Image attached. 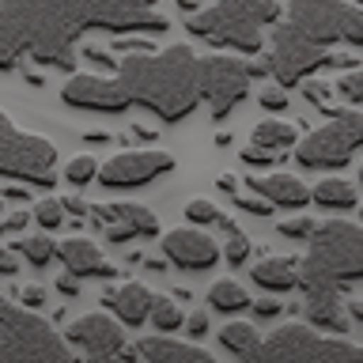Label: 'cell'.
Here are the masks:
<instances>
[{
	"label": "cell",
	"instance_id": "cell-1",
	"mask_svg": "<svg viewBox=\"0 0 363 363\" xmlns=\"http://www.w3.org/2000/svg\"><path fill=\"white\" fill-rule=\"evenodd\" d=\"M159 0H0V72L23 61L72 68L79 42L91 30L163 34L170 23Z\"/></svg>",
	"mask_w": 363,
	"mask_h": 363
},
{
	"label": "cell",
	"instance_id": "cell-2",
	"mask_svg": "<svg viewBox=\"0 0 363 363\" xmlns=\"http://www.w3.org/2000/svg\"><path fill=\"white\" fill-rule=\"evenodd\" d=\"M65 106L125 113L147 110L159 121H186L204 102L201 95V57L193 45H167V50L125 53L113 72H76L61 87Z\"/></svg>",
	"mask_w": 363,
	"mask_h": 363
},
{
	"label": "cell",
	"instance_id": "cell-3",
	"mask_svg": "<svg viewBox=\"0 0 363 363\" xmlns=\"http://www.w3.org/2000/svg\"><path fill=\"white\" fill-rule=\"evenodd\" d=\"M280 16L277 0H216L201 11H189L186 30L212 50L254 57L265 50V27H277Z\"/></svg>",
	"mask_w": 363,
	"mask_h": 363
},
{
	"label": "cell",
	"instance_id": "cell-4",
	"mask_svg": "<svg viewBox=\"0 0 363 363\" xmlns=\"http://www.w3.org/2000/svg\"><path fill=\"white\" fill-rule=\"evenodd\" d=\"M363 280V227L352 220H325L306 238V254L299 261L303 291L314 288H348Z\"/></svg>",
	"mask_w": 363,
	"mask_h": 363
},
{
	"label": "cell",
	"instance_id": "cell-5",
	"mask_svg": "<svg viewBox=\"0 0 363 363\" xmlns=\"http://www.w3.org/2000/svg\"><path fill=\"white\" fill-rule=\"evenodd\" d=\"M72 345L34 306H19L0 295V359H72Z\"/></svg>",
	"mask_w": 363,
	"mask_h": 363
},
{
	"label": "cell",
	"instance_id": "cell-6",
	"mask_svg": "<svg viewBox=\"0 0 363 363\" xmlns=\"http://www.w3.org/2000/svg\"><path fill=\"white\" fill-rule=\"evenodd\" d=\"M284 23L322 50L333 45H363V4L352 0H288Z\"/></svg>",
	"mask_w": 363,
	"mask_h": 363
},
{
	"label": "cell",
	"instance_id": "cell-7",
	"mask_svg": "<svg viewBox=\"0 0 363 363\" xmlns=\"http://www.w3.org/2000/svg\"><path fill=\"white\" fill-rule=\"evenodd\" d=\"M57 144L50 136L23 133L16 121L0 110V178H16L38 189L57 186Z\"/></svg>",
	"mask_w": 363,
	"mask_h": 363
},
{
	"label": "cell",
	"instance_id": "cell-8",
	"mask_svg": "<svg viewBox=\"0 0 363 363\" xmlns=\"http://www.w3.org/2000/svg\"><path fill=\"white\" fill-rule=\"evenodd\" d=\"M329 118L322 129H314L311 136H303L291 147L295 163L303 170H340L352 163V155L363 147V106L352 110H329Z\"/></svg>",
	"mask_w": 363,
	"mask_h": 363
},
{
	"label": "cell",
	"instance_id": "cell-9",
	"mask_svg": "<svg viewBox=\"0 0 363 363\" xmlns=\"http://www.w3.org/2000/svg\"><path fill=\"white\" fill-rule=\"evenodd\" d=\"M269 61H272V79L280 87H295L306 76H314L318 68H356V61L345 53L322 50L311 38H303L291 23H277L272 27V45H269Z\"/></svg>",
	"mask_w": 363,
	"mask_h": 363
},
{
	"label": "cell",
	"instance_id": "cell-10",
	"mask_svg": "<svg viewBox=\"0 0 363 363\" xmlns=\"http://www.w3.org/2000/svg\"><path fill=\"white\" fill-rule=\"evenodd\" d=\"M257 359H363V345H352L340 333L322 337L314 333V325L291 322L261 340Z\"/></svg>",
	"mask_w": 363,
	"mask_h": 363
},
{
	"label": "cell",
	"instance_id": "cell-11",
	"mask_svg": "<svg viewBox=\"0 0 363 363\" xmlns=\"http://www.w3.org/2000/svg\"><path fill=\"white\" fill-rule=\"evenodd\" d=\"M250 65L242 61V53H208L201 57V95L204 106L212 110L216 121H223L238 102L250 95Z\"/></svg>",
	"mask_w": 363,
	"mask_h": 363
},
{
	"label": "cell",
	"instance_id": "cell-12",
	"mask_svg": "<svg viewBox=\"0 0 363 363\" xmlns=\"http://www.w3.org/2000/svg\"><path fill=\"white\" fill-rule=\"evenodd\" d=\"M174 170V155L163 147H136V152H121L106 159L99 167V186L102 189H136V186H152L155 178H163Z\"/></svg>",
	"mask_w": 363,
	"mask_h": 363
},
{
	"label": "cell",
	"instance_id": "cell-13",
	"mask_svg": "<svg viewBox=\"0 0 363 363\" xmlns=\"http://www.w3.org/2000/svg\"><path fill=\"white\" fill-rule=\"evenodd\" d=\"M68 345H72L79 356H91V359H113V356H125V333H121V322L113 314H84L68 325Z\"/></svg>",
	"mask_w": 363,
	"mask_h": 363
},
{
	"label": "cell",
	"instance_id": "cell-14",
	"mask_svg": "<svg viewBox=\"0 0 363 363\" xmlns=\"http://www.w3.org/2000/svg\"><path fill=\"white\" fill-rule=\"evenodd\" d=\"M91 216L99 223H106L110 242H129V238H155L159 235V216L147 204L136 201H106V204H91Z\"/></svg>",
	"mask_w": 363,
	"mask_h": 363
},
{
	"label": "cell",
	"instance_id": "cell-15",
	"mask_svg": "<svg viewBox=\"0 0 363 363\" xmlns=\"http://www.w3.org/2000/svg\"><path fill=\"white\" fill-rule=\"evenodd\" d=\"M163 254L170 265H178L186 272H204L223 257V250L204 227L189 223V227H174V231L163 235Z\"/></svg>",
	"mask_w": 363,
	"mask_h": 363
},
{
	"label": "cell",
	"instance_id": "cell-16",
	"mask_svg": "<svg viewBox=\"0 0 363 363\" xmlns=\"http://www.w3.org/2000/svg\"><path fill=\"white\" fill-rule=\"evenodd\" d=\"M57 257H61L65 272H72V277H79V280H87V277H95V280H113V277H118V269H113L110 261L102 257L99 242H91L87 235H76V238H65V242H57Z\"/></svg>",
	"mask_w": 363,
	"mask_h": 363
},
{
	"label": "cell",
	"instance_id": "cell-17",
	"mask_svg": "<svg viewBox=\"0 0 363 363\" xmlns=\"http://www.w3.org/2000/svg\"><path fill=\"white\" fill-rule=\"evenodd\" d=\"M152 295L155 291H147L144 284H110L106 291H102V306L118 318L121 325H144L147 318H152Z\"/></svg>",
	"mask_w": 363,
	"mask_h": 363
},
{
	"label": "cell",
	"instance_id": "cell-18",
	"mask_svg": "<svg viewBox=\"0 0 363 363\" xmlns=\"http://www.w3.org/2000/svg\"><path fill=\"white\" fill-rule=\"evenodd\" d=\"M303 311H306V322L314 329H322V333H348V325H352L348 303L340 299V291H333V288L306 291Z\"/></svg>",
	"mask_w": 363,
	"mask_h": 363
},
{
	"label": "cell",
	"instance_id": "cell-19",
	"mask_svg": "<svg viewBox=\"0 0 363 363\" xmlns=\"http://www.w3.org/2000/svg\"><path fill=\"white\" fill-rule=\"evenodd\" d=\"M246 189L269 197L277 208H306V204H311V189H306L295 174H284V170H277V174H254V178H246Z\"/></svg>",
	"mask_w": 363,
	"mask_h": 363
},
{
	"label": "cell",
	"instance_id": "cell-20",
	"mask_svg": "<svg viewBox=\"0 0 363 363\" xmlns=\"http://www.w3.org/2000/svg\"><path fill=\"white\" fill-rule=\"evenodd\" d=\"M136 359H147V363H212V356L189 340H174L167 333L159 337H144L140 345L133 348Z\"/></svg>",
	"mask_w": 363,
	"mask_h": 363
},
{
	"label": "cell",
	"instance_id": "cell-21",
	"mask_svg": "<svg viewBox=\"0 0 363 363\" xmlns=\"http://www.w3.org/2000/svg\"><path fill=\"white\" fill-rule=\"evenodd\" d=\"M250 277L261 291H272V295H284V291H295L299 288V261L295 257H261Z\"/></svg>",
	"mask_w": 363,
	"mask_h": 363
},
{
	"label": "cell",
	"instance_id": "cell-22",
	"mask_svg": "<svg viewBox=\"0 0 363 363\" xmlns=\"http://www.w3.org/2000/svg\"><path fill=\"white\" fill-rule=\"evenodd\" d=\"M311 201L318 204V208H325V212H352L359 204V189H356V182H348L340 174H325L311 189Z\"/></svg>",
	"mask_w": 363,
	"mask_h": 363
},
{
	"label": "cell",
	"instance_id": "cell-23",
	"mask_svg": "<svg viewBox=\"0 0 363 363\" xmlns=\"http://www.w3.org/2000/svg\"><path fill=\"white\" fill-rule=\"evenodd\" d=\"M250 144H261V147H272V152H291L295 144H299V129H295L291 121H280V118H265L254 125V133H250Z\"/></svg>",
	"mask_w": 363,
	"mask_h": 363
},
{
	"label": "cell",
	"instance_id": "cell-24",
	"mask_svg": "<svg viewBox=\"0 0 363 363\" xmlns=\"http://www.w3.org/2000/svg\"><path fill=\"white\" fill-rule=\"evenodd\" d=\"M220 345L238 359H257V348H261V333L250 322H227L220 329Z\"/></svg>",
	"mask_w": 363,
	"mask_h": 363
},
{
	"label": "cell",
	"instance_id": "cell-25",
	"mask_svg": "<svg viewBox=\"0 0 363 363\" xmlns=\"http://www.w3.org/2000/svg\"><path fill=\"white\" fill-rule=\"evenodd\" d=\"M208 303H212V311H220V314H238L254 299L246 295V288L238 280H216L208 288Z\"/></svg>",
	"mask_w": 363,
	"mask_h": 363
},
{
	"label": "cell",
	"instance_id": "cell-26",
	"mask_svg": "<svg viewBox=\"0 0 363 363\" xmlns=\"http://www.w3.org/2000/svg\"><path fill=\"white\" fill-rule=\"evenodd\" d=\"M186 220H189V223H197V227H220L223 235L238 227L231 216H227L216 201H208V197H193V201L186 204Z\"/></svg>",
	"mask_w": 363,
	"mask_h": 363
},
{
	"label": "cell",
	"instance_id": "cell-27",
	"mask_svg": "<svg viewBox=\"0 0 363 363\" xmlns=\"http://www.w3.org/2000/svg\"><path fill=\"white\" fill-rule=\"evenodd\" d=\"M16 254L27 261V265L45 269V265L57 257V242L50 238V231H42V235H30V238H19V242H16Z\"/></svg>",
	"mask_w": 363,
	"mask_h": 363
},
{
	"label": "cell",
	"instance_id": "cell-28",
	"mask_svg": "<svg viewBox=\"0 0 363 363\" xmlns=\"http://www.w3.org/2000/svg\"><path fill=\"white\" fill-rule=\"evenodd\" d=\"M182 306L170 299V295H152V325L159 329V333H174V329H182Z\"/></svg>",
	"mask_w": 363,
	"mask_h": 363
},
{
	"label": "cell",
	"instance_id": "cell-29",
	"mask_svg": "<svg viewBox=\"0 0 363 363\" xmlns=\"http://www.w3.org/2000/svg\"><path fill=\"white\" fill-rule=\"evenodd\" d=\"M34 223L42 227V231H57L65 220H68V212H65V201L61 197H42V201H34Z\"/></svg>",
	"mask_w": 363,
	"mask_h": 363
},
{
	"label": "cell",
	"instance_id": "cell-30",
	"mask_svg": "<svg viewBox=\"0 0 363 363\" xmlns=\"http://www.w3.org/2000/svg\"><path fill=\"white\" fill-rule=\"evenodd\" d=\"M99 167L102 163H95V155H76L65 163V182H72L76 189H84L91 182H99Z\"/></svg>",
	"mask_w": 363,
	"mask_h": 363
},
{
	"label": "cell",
	"instance_id": "cell-31",
	"mask_svg": "<svg viewBox=\"0 0 363 363\" xmlns=\"http://www.w3.org/2000/svg\"><path fill=\"white\" fill-rule=\"evenodd\" d=\"M333 95L348 106H363V68H345V76L333 84Z\"/></svg>",
	"mask_w": 363,
	"mask_h": 363
},
{
	"label": "cell",
	"instance_id": "cell-32",
	"mask_svg": "<svg viewBox=\"0 0 363 363\" xmlns=\"http://www.w3.org/2000/svg\"><path fill=\"white\" fill-rule=\"evenodd\" d=\"M250 250H254V242H250V235L242 231V227H235V231H227V242H223V257L231 269H242V261L250 257Z\"/></svg>",
	"mask_w": 363,
	"mask_h": 363
},
{
	"label": "cell",
	"instance_id": "cell-33",
	"mask_svg": "<svg viewBox=\"0 0 363 363\" xmlns=\"http://www.w3.org/2000/svg\"><path fill=\"white\" fill-rule=\"evenodd\" d=\"M314 220H311V216H291V220H280L277 223V231L284 235V238H291V242H306V238H311L314 235Z\"/></svg>",
	"mask_w": 363,
	"mask_h": 363
},
{
	"label": "cell",
	"instance_id": "cell-34",
	"mask_svg": "<svg viewBox=\"0 0 363 363\" xmlns=\"http://www.w3.org/2000/svg\"><path fill=\"white\" fill-rule=\"evenodd\" d=\"M235 208L238 212H250V216H269L272 208H277V204H272L269 197H261V193H235Z\"/></svg>",
	"mask_w": 363,
	"mask_h": 363
},
{
	"label": "cell",
	"instance_id": "cell-35",
	"mask_svg": "<svg viewBox=\"0 0 363 363\" xmlns=\"http://www.w3.org/2000/svg\"><path fill=\"white\" fill-rule=\"evenodd\" d=\"M303 95L311 99L314 106H325V110H333V99H337V95H333V87L322 84V79H311V76L303 79Z\"/></svg>",
	"mask_w": 363,
	"mask_h": 363
},
{
	"label": "cell",
	"instance_id": "cell-36",
	"mask_svg": "<svg viewBox=\"0 0 363 363\" xmlns=\"http://www.w3.org/2000/svg\"><path fill=\"white\" fill-rule=\"evenodd\" d=\"M257 102H261V110H265V113H284V110H288V91H284L280 84H277V87L269 84V87L257 95Z\"/></svg>",
	"mask_w": 363,
	"mask_h": 363
},
{
	"label": "cell",
	"instance_id": "cell-37",
	"mask_svg": "<svg viewBox=\"0 0 363 363\" xmlns=\"http://www.w3.org/2000/svg\"><path fill=\"white\" fill-rule=\"evenodd\" d=\"M238 155H242L250 167H272V163L280 159V152H272V147H261V144H250L246 152H238Z\"/></svg>",
	"mask_w": 363,
	"mask_h": 363
},
{
	"label": "cell",
	"instance_id": "cell-38",
	"mask_svg": "<svg viewBox=\"0 0 363 363\" xmlns=\"http://www.w3.org/2000/svg\"><path fill=\"white\" fill-rule=\"evenodd\" d=\"M30 220H34V212H11V216H0V235H19Z\"/></svg>",
	"mask_w": 363,
	"mask_h": 363
},
{
	"label": "cell",
	"instance_id": "cell-39",
	"mask_svg": "<svg viewBox=\"0 0 363 363\" xmlns=\"http://www.w3.org/2000/svg\"><path fill=\"white\" fill-rule=\"evenodd\" d=\"M250 306H254V314H257V318H277V314L284 311V303H277V299H272V291L265 295V299L250 303Z\"/></svg>",
	"mask_w": 363,
	"mask_h": 363
},
{
	"label": "cell",
	"instance_id": "cell-40",
	"mask_svg": "<svg viewBox=\"0 0 363 363\" xmlns=\"http://www.w3.org/2000/svg\"><path fill=\"white\" fill-rule=\"evenodd\" d=\"M186 329H189V337H204V333H208V314H204V311H193V314L186 318Z\"/></svg>",
	"mask_w": 363,
	"mask_h": 363
},
{
	"label": "cell",
	"instance_id": "cell-41",
	"mask_svg": "<svg viewBox=\"0 0 363 363\" xmlns=\"http://www.w3.org/2000/svg\"><path fill=\"white\" fill-rule=\"evenodd\" d=\"M65 201V212L68 216H76V220H84V216H91V204L84 197H61Z\"/></svg>",
	"mask_w": 363,
	"mask_h": 363
},
{
	"label": "cell",
	"instance_id": "cell-42",
	"mask_svg": "<svg viewBox=\"0 0 363 363\" xmlns=\"http://www.w3.org/2000/svg\"><path fill=\"white\" fill-rule=\"evenodd\" d=\"M16 272H19V257L0 246V277H16Z\"/></svg>",
	"mask_w": 363,
	"mask_h": 363
},
{
	"label": "cell",
	"instance_id": "cell-43",
	"mask_svg": "<svg viewBox=\"0 0 363 363\" xmlns=\"http://www.w3.org/2000/svg\"><path fill=\"white\" fill-rule=\"evenodd\" d=\"M23 303H27V306H34V311H38V306L45 303V291L38 288V284H34V288H23Z\"/></svg>",
	"mask_w": 363,
	"mask_h": 363
},
{
	"label": "cell",
	"instance_id": "cell-44",
	"mask_svg": "<svg viewBox=\"0 0 363 363\" xmlns=\"http://www.w3.org/2000/svg\"><path fill=\"white\" fill-rule=\"evenodd\" d=\"M8 201H30V186H4Z\"/></svg>",
	"mask_w": 363,
	"mask_h": 363
},
{
	"label": "cell",
	"instance_id": "cell-45",
	"mask_svg": "<svg viewBox=\"0 0 363 363\" xmlns=\"http://www.w3.org/2000/svg\"><path fill=\"white\" fill-rule=\"evenodd\" d=\"M57 288H61L65 295H76V291H79V277H72V272H65V277H61V284H57Z\"/></svg>",
	"mask_w": 363,
	"mask_h": 363
},
{
	"label": "cell",
	"instance_id": "cell-46",
	"mask_svg": "<svg viewBox=\"0 0 363 363\" xmlns=\"http://www.w3.org/2000/svg\"><path fill=\"white\" fill-rule=\"evenodd\" d=\"M220 189L235 197V193H238V178H235V174H220Z\"/></svg>",
	"mask_w": 363,
	"mask_h": 363
},
{
	"label": "cell",
	"instance_id": "cell-47",
	"mask_svg": "<svg viewBox=\"0 0 363 363\" xmlns=\"http://www.w3.org/2000/svg\"><path fill=\"white\" fill-rule=\"evenodd\" d=\"M167 265H170L167 254H163V257H147V261H144V269H147V272H163Z\"/></svg>",
	"mask_w": 363,
	"mask_h": 363
},
{
	"label": "cell",
	"instance_id": "cell-48",
	"mask_svg": "<svg viewBox=\"0 0 363 363\" xmlns=\"http://www.w3.org/2000/svg\"><path fill=\"white\" fill-rule=\"evenodd\" d=\"M133 136H136V140H147V144L155 140V133H152V129H144V125H133Z\"/></svg>",
	"mask_w": 363,
	"mask_h": 363
},
{
	"label": "cell",
	"instance_id": "cell-49",
	"mask_svg": "<svg viewBox=\"0 0 363 363\" xmlns=\"http://www.w3.org/2000/svg\"><path fill=\"white\" fill-rule=\"evenodd\" d=\"M348 314L356 318V322H363V303H359V299H352V303H348Z\"/></svg>",
	"mask_w": 363,
	"mask_h": 363
},
{
	"label": "cell",
	"instance_id": "cell-50",
	"mask_svg": "<svg viewBox=\"0 0 363 363\" xmlns=\"http://www.w3.org/2000/svg\"><path fill=\"white\" fill-rule=\"evenodd\" d=\"M106 140H110L106 133H87V144H106Z\"/></svg>",
	"mask_w": 363,
	"mask_h": 363
},
{
	"label": "cell",
	"instance_id": "cell-51",
	"mask_svg": "<svg viewBox=\"0 0 363 363\" xmlns=\"http://www.w3.org/2000/svg\"><path fill=\"white\" fill-rule=\"evenodd\" d=\"M0 212H4V193H0Z\"/></svg>",
	"mask_w": 363,
	"mask_h": 363
},
{
	"label": "cell",
	"instance_id": "cell-52",
	"mask_svg": "<svg viewBox=\"0 0 363 363\" xmlns=\"http://www.w3.org/2000/svg\"><path fill=\"white\" fill-rule=\"evenodd\" d=\"M359 182H363V167H359Z\"/></svg>",
	"mask_w": 363,
	"mask_h": 363
},
{
	"label": "cell",
	"instance_id": "cell-53",
	"mask_svg": "<svg viewBox=\"0 0 363 363\" xmlns=\"http://www.w3.org/2000/svg\"><path fill=\"white\" fill-rule=\"evenodd\" d=\"M356 4H363V0H356Z\"/></svg>",
	"mask_w": 363,
	"mask_h": 363
}]
</instances>
